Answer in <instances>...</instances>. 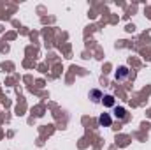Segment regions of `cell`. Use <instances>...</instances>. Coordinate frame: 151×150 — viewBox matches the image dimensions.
Here are the masks:
<instances>
[{
    "label": "cell",
    "instance_id": "cell-1",
    "mask_svg": "<svg viewBox=\"0 0 151 150\" xmlns=\"http://www.w3.org/2000/svg\"><path fill=\"white\" fill-rule=\"evenodd\" d=\"M114 115H116V118H119V120H127V118H128L125 108H116V110H114Z\"/></svg>",
    "mask_w": 151,
    "mask_h": 150
},
{
    "label": "cell",
    "instance_id": "cell-4",
    "mask_svg": "<svg viewBox=\"0 0 151 150\" xmlns=\"http://www.w3.org/2000/svg\"><path fill=\"white\" fill-rule=\"evenodd\" d=\"M123 76H127V67H121V69H119V74H118V78H123Z\"/></svg>",
    "mask_w": 151,
    "mask_h": 150
},
{
    "label": "cell",
    "instance_id": "cell-3",
    "mask_svg": "<svg viewBox=\"0 0 151 150\" xmlns=\"http://www.w3.org/2000/svg\"><path fill=\"white\" fill-rule=\"evenodd\" d=\"M102 99H104V104H106V106H113L114 104V97L113 95H106V97H102Z\"/></svg>",
    "mask_w": 151,
    "mask_h": 150
},
{
    "label": "cell",
    "instance_id": "cell-2",
    "mask_svg": "<svg viewBox=\"0 0 151 150\" xmlns=\"http://www.w3.org/2000/svg\"><path fill=\"white\" fill-rule=\"evenodd\" d=\"M99 122H100V125H104V127H109V125H111V117H109L107 113H104V115H100Z\"/></svg>",
    "mask_w": 151,
    "mask_h": 150
}]
</instances>
